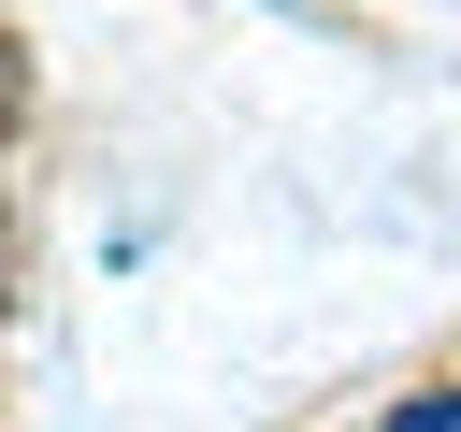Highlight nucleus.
<instances>
[{
    "label": "nucleus",
    "instance_id": "nucleus-1",
    "mask_svg": "<svg viewBox=\"0 0 461 432\" xmlns=\"http://www.w3.org/2000/svg\"><path fill=\"white\" fill-rule=\"evenodd\" d=\"M389 432H461V389H418V403H403Z\"/></svg>",
    "mask_w": 461,
    "mask_h": 432
}]
</instances>
